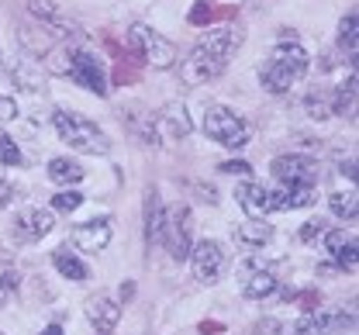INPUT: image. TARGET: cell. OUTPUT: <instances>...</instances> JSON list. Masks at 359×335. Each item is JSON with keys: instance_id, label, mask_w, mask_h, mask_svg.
<instances>
[{"instance_id": "cell-1", "label": "cell", "mask_w": 359, "mask_h": 335, "mask_svg": "<svg viewBox=\"0 0 359 335\" xmlns=\"http://www.w3.org/2000/svg\"><path fill=\"white\" fill-rule=\"evenodd\" d=\"M245 42V28L238 25H218L215 32H208L197 46L187 52V59L180 62V80L187 87H201L218 80L224 69L231 66L235 52Z\"/></svg>"}, {"instance_id": "cell-2", "label": "cell", "mask_w": 359, "mask_h": 335, "mask_svg": "<svg viewBox=\"0 0 359 335\" xmlns=\"http://www.w3.org/2000/svg\"><path fill=\"white\" fill-rule=\"evenodd\" d=\"M308 69H311V55H308V48L301 46L294 35H283L276 48L269 52L266 66L259 69V87L266 90V94H290L304 76H308Z\"/></svg>"}, {"instance_id": "cell-3", "label": "cell", "mask_w": 359, "mask_h": 335, "mask_svg": "<svg viewBox=\"0 0 359 335\" xmlns=\"http://www.w3.org/2000/svg\"><path fill=\"white\" fill-rule=\"evenodd\" d=\"M52 128L73 152H83V156H107L111 152V139L104 135V128L83 114H76V111L59 107L52 114Z\"/></svg>"}, {"instance_id": "cell-4", "label": "cell", "mask_w": 359, "mask_h": 335, "mask_svg": "<svg viewBox=\"0 0 359 335\" xmlns=\"http://www.w3.org/2000/svg\"><path fill=\"white\" fill-rule=\"evenodd\" d=\"M204 135L224 145V149H245L249 139H252L249 121L242 114H235L231 107H224V104H211L204 111Z\"/></svg>"}, {"instance_id": "cell-5", "label": "cell", "mask_w": 359, "mask_h": 335, "mask_svg": "<svg viewBox=\"0 0 359 335\" xmlns=\"http://www.w3.org/2000/svg\"><path fill=\"white\" fill-rule=\"evenodd\" d=\"M128 46H132L135 55H138L145 66H152V69H170V66H177V46H173L166 35H159L156 28H149L145 21H135L132 28H128Z\"/></svg>"}, {"instance_id": "cell-6", "label": "cell", "mask_w": 359, "mask_h": 335, "mask_svg": "<svg viewBox=\"0 0 359 335\" xmlns=\"http://www.w3.org/2000/svg\"><path fill=\"white\" fill-rule=\"evenodd\" d=\"M269 173L276 180V187L283 191H311L318 187V159L304 156V152H283L269 163Z\"/></svg>"}, {"instance_id": "cell-7", "label": "cell", "mask_w": 359, "mask_h": 335, "mask_svg": "<svg viewBox=\"0 0 359 335\" xmlns=\"http://www.w3.org/2000/svg\"><path fill=\"white\" fill-rule=\"evenodd\" d=\"M194 245V211L187 204H177L166 211V225H163V249H170V259L187 263Z\"/></svg>"}, {"instance_id": "cell-8", "label": "cell", "mask_w": 359, "mask_h": 335, "mask_svg": "<svg viewBox=\"0 0 359 335\" xmlns=\"http://www.w3.org/2000/svg\"><path fill=\"white\" fill-rule=\"evenodd\" d=\"M190 270L201 284H218L222 273L228 270V249L218 239H201L190 245Z\"/></svg>"}, {"instance_id": "cell-9", "label": "cell", "mask_w": 359, "mask_h": 335, "mask_svg": "<svg viewBox=\"0 0 359 335\" xmlns=\"http://www.w3.org/2000/svg\"><path fill=\"white\" fill-rule=\"evenodd\" d=\"M235 200H238V207H242L249 218H266L273 211H287L283 191H280V187H266V184H259V180H242V184L235 187Z\"/></svg>"}, {"instance_id": "cell-10", "label": "cell", "mask_w": 359, "mask_h": 335, "mask_svg": "<svg viewBox=\"0 0 359 335\" xmlns=\"http://www.w3.org/2000/svg\"><path fill=\"white\" fill-rule=\"evenodd\" d=\"M66 73H69V80H73L76 87H83L90 94H97V97L107 94V69H104V62H100L93 52H87V48H73V52H69Z\"/></svg>"}, {"instance_id": "cell-11", "label": "cell", "mask_w": 359, "mask_h": 335, "mask_svg": "<svg viewBox=\"0 0 359 335\" xmlns=\"http://www.w3.org/2000/svg\"><path fill=\"white\" fill-rule=\"evenodd\" d=\"M55 228V211L52 207H25L14 214V239L18 242H42L48 232Z\"/></svg>"}, {"instance_id": "cell-12", "label": "cell", "mask_w": 359, "mask_h": 335, "mask_svg": "<svg viewBox=\"0 0 359 335\" xmlns=\"http://www.w3.org/2000/svg\"><path fill=\"white\" fill-rule=\"evenodd\" d=\"M356 325V315L349 311H308L304 318H297V325H294V332L297 335H335V332H346V329H353Z\"/></svg>"}, {"instance_id": "cell-13", "label": "cell", "mask_w": 359, "mask_h": 335, "mask_svg": "<svg viewBox=\"0 0 359 335\" xmlns=\"http://www.w3.org/2000/svg\"><path fill=\"white\" fill-rule=\"evenodd\" d=\"M321 239H325V252H328L332 263L339 266V273H356L359 245H356V235H353V232H346V228H328Z\"/></svg>"}, {"instance_id": "cell-14", "label": "cell", "mask_w": 359, "mask_h": 335, "mask_svg": "<svg viewBox=\"0 0 359 335\" xmlns=\"http://www.w3.org/2000/svg\"><path fill=\"white\" fill-rule=\"evenodd\" d=\"M87 318L100 335L114 332L118 322H121V304H118L111 294H93V297L87 301Z\"/></svg>"}, {"instance_id": "cell-15", "label": "cell", "mask_w": 359, "mask_h": 335, "mask_svg": "<svg viewBox=\"0 0 359 335\" xmlns=\"http://www.w3.org/2000/svg\"><path fill=\"white\" fill-rule=\"evenodd\" d=\"M111 235L114 232H111V221L107 218H90V221L73 228V245L83 249V252H100V249L111 245Z\"/></svg>"}, {"instance_id": "cell-16", "label": "cell", "mask_w": 359, "mask_h": 335, "mask_svg": "<svg viewBox=\"0 0 359 335\" xmlns=\"http://www.w3.org/2000/svg\"><path fill=\"white\" fill-rule=\"evenodd\" d=\"M163 225H166V207L156 187L145 191V245H163Z\"/></svg>"}, {"instance_id": "cell-17", "label": "cell", "mask_w": 359, "mask_h": 335, "mask_svg": "<svg viewBox=\"0 0 359 335\" xmlns=\"http://www.w3.org/2000/svg\"><path fill=\"white\" fill-rule=\"evenodd\" d=\"M152 125H156V128H159L166 139H187V135L194 132L190 114H187V107H183V104H166Z\"/></svg>"}, {"instance_id": "cell-18", "label": "cell", "mask_w": 359, "mask_h": 335, "mask_svg": "<svg viewBox=\"0 0 359 335\" xmlns=\"http://www.w3.org/2000/svg\"><path fill=\"white\" fill-rule=\"evenodd\" d=\"M52 266L59 270V277H66V280H73V284L90 280V266L69 249V245H59V249L52 252Z\"/></svg>"}, {"instance_id": "cell-19", "label": "cell", "mask_w": 359, "mask_h": 335, "mask_svg": "<svg viewBox=\"0 0 359 335\" xmlns=\"http://www.w3.org/2000/svg\"><path fill=\"white\" fill-rule=\"evenodd\" d=\"M235 242H242L245 249H266L273 242V225L263 218H249L235 228Z\"/></svg>"}, {"instance_id": "cell-20", "label": "cell", "mask_w": 359, "mask_h": 335, "mask_svg": "<svg viewBox=\"0 0 359 335\" xmlns=\"http://www.w3.org/2000/svg\"><path fill=\"white\" fill-rule=\"evenodd\" d=\"M48 180L52 184H59V187H76L80 180H83V166L76 163V159H69V156H55V159H48Z\"/></svg>"}, {"instance_id": "cell-21", "label": "cell", "mask_w": 359, "mask_h": 335, "mask_svg": "<svg viewBox=\"0 0 359 335\" xmlns=\"http://www.w3.org/2000/svg\"><path fill=\"white\" fill-rule=\"evenodd\" d=\"M280 290V280L269 273V270H252L249 277H245V284H242V294L249 297V301H266Z\"/></svg>"}, {"instance_id": "cell-22", "label": "cell", "mask_w": 359, "mask_h": 335, "mask_svg": "<svg viewBox=\"0 0 359 335\" xmlns=\"http://www.w3.org/2000/svg\"><path fill=\"white\" fill-rule=\"evenodd\" d=\"M359 14L356 7L353 11H346V18L339 21V52H346V59L349 62H356V48H359Z\"/></svg>"}, {"instance_id": "cell-23", "label": "cell", "mask_w": 359, "mask_h": 335, "mask_svg": "<svg viewBox=\"0 0 359 335\" xmlns=\"http://www.w3.org/2000/svg\"><path fill=\"white\" fill-rule=\"evenodd\" d=\"M332 114L356 118V73H349V80L332 90Z\"/></svg>"}, {"instance_id": "cell-24", "label": "cell", "mask_w": 359, "mask_h": 335, "mask_svg": "<svg viewBox=\"0 0 359 335\" xmlns=\"http://www.w3.org/2000/svg\"><path fill=\"white\" fill-rule=\"evenodd\" d=\"M328 207L339 221H356V211H359V200H356V191H335L328 193Z\"/></svg>"}, {"instance_id": "cell-25", "label": "cell", "mask_w": 359, "mask_h": 335, "mask_svg": "<svg viewBox=\"0 0 359 335\" xmlns=\"http://www.w3.org/2000/svg\"><path fill=\"white\" fill-rule=\"evenodd\" d=\"M28 7H32V14H35V18H42V28H62V25H66L62 11H59L52 0H32Z\"/></svg>"}, {"instance_id": "cell-26", "label": "cell", "mask_w": 359, "mask_h": 335, "mask_svg": "<svg viewBox=\"0 0 359 335\" xmlns=\"http://www.w3.org/2000/svg\"><path fill=\"white\" fill-rule=\"evenodd\" d=\"M11 80H14L21 90H28V94H42L45 90L42 76H39L32 66H18V69H11Z\"/></svg>"}, {"instance_id": "cell-27", "label": "cell", "mask_w": 359, "mask_h": 335, "mask_svg": "<svg viewBox=\"0 0 359 335\" xmlns=\"http://www.w3.org/2000/svg\"><path fill=\"white\" fill-rule=\"evenodd\" d=\"M83 204V193L73 191V187H62L59 193H52V211H62V214H73L76 207Z\"/></svg>"}, {"instance_id": "cell-28", "label": "cell", "mask_w": 359, "mask_h": 335, "mask_svg": "<svg viewBox=\"0 0 359 335\" xmlns=\"http://www.w3.org/2000/svg\"><path fill=\"white\" fill-rule=\"evenodd\" d=\"M21 163H25V156H21V149L14 142V135H7L0 128V166H21Z\"/></svg>"}, {"instance_id": "cell-29", "label": "cell", "mask_w": 359, "mask_h": 335, "mask_svg": "<svg viewBox=\"0 0 359 335\" xmlns=\"http://www.w3.org/2000/svg\"><path fill=\"white\" fill-rule=\"evenodd\" d=\"M308 114H311L314 121L332 118V94H328V90H318V94L308 97Z\"/></svg>"}, {"instance_id": "cell-30", "label": "cell", "mask_w": 359, "mask_h": 335, "mask_svg": "<svg viewBox=\"0 0 359 335\" xmlns=\"http://www.w3.org/2000/svg\"><path fill=\"white\" fill-rule=\"evenodd\" d=\"M325 232H328V225H325L321 218H314V221H308V225L297 232V239H301V242H314V239H321Z\"/></svg>"}, {"instance_id": "cell-31", "label": "cell", "mask_w": 359, "mask_h": 335, "mask_svg": "<svg viewBox=\"0 0 359 335\" xmlns=\"http://www.w3.org/2000/svg\"><path fill=\"white\" fill-rule=\"evenodd\" d=\"M280 332H283V325H280L276 318H263V322L252 325V332L249 335H280Z\"/></svg>"}, {"instance_id": "cell-32", "label": "cell", "mask_w": 359, "mask_h": 335, "mask_svg": "<svg viewBox=\"0 0 359 335\" xmlns=\"http://www.w3.org/2000/svg\"><path fill=\"white\" fill-rule=\"evenodd\" d=\"M222 173H238V177H249V173H252V166H249L245 159H224Z\"/></svg>"}, {"instance_id": "cell-33", "label": "cell", "mask_w": 359, "mask_h": 335, "mask_svg": "<svg viewBox=\"0 0 359 335\" xmlns=\"http://www.w3.org/2000/svg\"><path fill=\"white\" fill-rule=\"evenodd\" d=\"M0 118H4V121L18 118V104H14V97H4V94H0Z\"/></svg>"}, {"instance_id": "cell-34", "label": "cell", "mask_w": 359, "mask_h": 335, "mask_svg": "<svg viewBox=\"0 0 359 335\" xmlns=\"http://www.w3.org/2000/svg\"><path fill=\"white\" fill-rule=\"evenodd\" d=\"M18 284H21V280H18L14 270H4V273H0V290H18Z\"/></svg>"}, {"instance_id": "cell-35", "label": "cell", "mask_w": 359, "mask_h": 335, "mask_svg": "<svg viewBox=\"0 0 359 335\" xmlns=\"http://www.w3.org/2000/svg\"><path fill=\"white\" fill-rule=\"evenodd\" d=\"M11 200H14V187H11L7 180H0V211H4Z\"/></svg>"}, {"instance_id": "cell-36", "label": "cell", "mask_w": 359, "mask_h": 335, "mask_svg": "<svg viewBox=\"0 0 359 335\" xmlns=\"http://www.w3.org/2000/svg\"><path fill=\"white\" fill-rule=\"evenodd\" d=\"M339 173H342V177H349V184H356V159L349 156V159L339 166Z\"/></svg>"}, {"instance_id": "cell-37", "label": "cell", "mask_w": 359, "mask_h": 335, "mask_svg": "<svg viewBox=\"0 0 359 335\" xmlns=\"http://www.w3.org/2000/svg\"><path fill=\"white\" fill-rule=\"evenodd\" d=\"M42 335H66V332H62V325H45Z\"/></svg>"}, {"instance_id": "cell-38", "label": "cell", "mask_w": 359, "mask_h": 335, "mask_svg": "<svg viewBox=\"0 0 359 335\" xmlns=\"http://www.w3.org/2000/svg\"><path fill=\"white\" fill-rule=\"evenodd\" d=\"M252 4H263V0H252Z\"/></svg>"}, {"instance_id": "cell-39", "label": "cell", "mask_w": 359, "mask_h": 335, "mask_svg": "<svg viewBox=\"0 0 359 335\" xmlns=\"http://www.w3.org/2000/svg\"><path fill=\"white\" fill-rule=\"evenodd\" d=\"M0 335H4V332H0Z\"/></svg>"}]
</instances>
